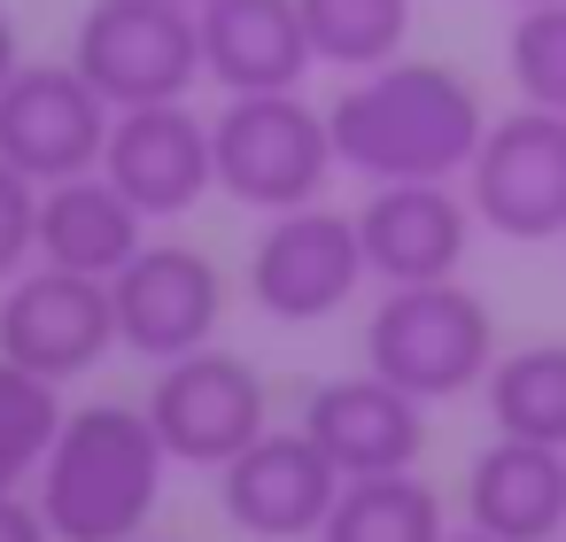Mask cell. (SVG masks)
<instances>
[{
    "label": "cell",
    "mask_w": 566,
    "mask_h": 542,
    "mask_svg": "<svg viewBox=\"0 0 566 542\" xmlns=\"http://www.w3.org/2000/svg\"><path fill=\"white\" fill-rule=\"evenodd\" d=\"M40 256V187L0 163V287Z\"/></svg>",
    "instance_id": "24"
},
{
    "label": "cell",
    "mask_w": 566,
    "mask_h": 542,
    "mask_svg": "<svg viewBox=\"0 0 566 542\" xmlns=\"http://www.w3.org/2000/svg\"><path fill=\"white\" fill-rule=\"evenodd\" d=\"M481 403H489V426L496 434L566 449V341L504 349L489 364V380H481Z\"/></svg>",
    "instance_id": "19"
},
{
    "label": "cell",
    "mask_w": 566,
    "mask_h": 542,
    "mask_svg": "<svg viewBox=\"0 0 566 542\" xmlns=\"http://www.w3.org/2000/svg\"><path fill=\"white\" fill-rule=\"evenodd\" d=\"M109 302H117V349L148 357V364H171V357H195V349L218 341L226 272L187 241H148L109 279Z\"/></svg>",
    "instance_id": "11"
},
{
    "label": "cell",
    "mask_w": 566,
    "mask_h": 542,
    "mask_svg": "<svg viewBox=\"0 0 566 542\" xmlns=\"http://www.w3.org/2000/svg\"><path fill=\"white\" fill-rule=\"evenodd\" d=\"M442 496L427 472H373V480H342L318 542H442Z\"/></svg>",
    "instance_id": "20"
},
{
    "label": "cell",
    "mask_w": 566,
    "mask_h": 542,
    "mask_svg": "<svg viewBox=\"0 0 566 542\" xmlns=\"http://www.w3.org/2000/svg\"><path fill=\"white\" fill-rule=\"evenodd\" d=\"M303 434L326 449V465L342 480L419 472V457H427V403L403 395V387H388L380 372H342V380L311 387Z\"/></svg>",
    "instance_id": "15"
},
{
    "label": "cell",
    "mask_w": 566,
    "mask_h": 542,
    "mask_svg": "<svg viewBox=\"0 0 566 542\" xmlns=\"http://www.w3.org/2000/svg\"><path fill=\"white\" fill-rule=\"evenodd\" d=\"M0 542H55L32 496H0Z\"/></svg>",
    "instance_id": "25"
},
{
    "label": "cell",
    "mask_w": 566,
    "mask_h": 542,
    "mask_svg": "<svg viewBox=\"0 0 566 542\" xmlns=\"http://www.w3.org/2000/svg\"><path fill=\"white\" fill-rule=\"evenodd\" d=\"M365 248H357V217L311 202V210H280L256 248H249V302L280 326H311L334 318L357 287H365Z\"/></svg>",
    "instance_id": "9"
},
{
    "label": "cell",
    "mask_w": 566,
    "mask_h": 542,
    "mask_svg": "<svg viewBox=\"0 0 566 542\" xmlns=\"http://www.w3.org/2000/svg\"><path fill=\"white\" fill-rule=\"evenodd\" d=\"M442 542H496V534H473V527H465V534H442Z\"/></svg>",
    "instance_id": "27"
},
{
    "label": "cell",
    "mask_w": 566,
    "mask_h": 542,
    "mask_svg": "<svg viewBox=\"0 0 566 542\" xmlns=\"http://www.w3.org/2000/svg\"><path fill=\"white\" fill-rule=\"evenodd\" d=\"M334 163L357 171L365 187H419V179H465L489 109L465 71L396 55L380 71H357L326 102Z\"/></svg>",
    "instance_id": "1"
},
{
    "label": "cell",
    "mask_w": 566,
    "mask_h": 542,
    "mask_svg": "<svg viewBox=\"0 0 566 542\" xmlns=\"http://www.w3.org/2000/svg\"><path fill=\"white\" fill-rule=\"evenodd\" d=\"M102 179L148 217H187L210 187H218V163H210V117H195L187 102H148V109H117L109 117V140H102Z\"/></svg>",
    "instance_id": "13"
},
{
    "label": "cell",
    "mask_w": 566,
    "mask_h": 542,
    "mask_svg": "<svg viewBox=\"0 0 566 542\" xmlns=\"http://www.w3.org/2000/svg\"><path fill=\"white\" fill-rule=\"evenodd\" d=\"M63 434V387L0 357V496H24Z\"/></svg>",
    "instance_id": "22"
},
{
    "label": "cell",
    "mask_w": 566,
    "mask_h": 542,
    "mask_svg": "<svg viewBox=\"0 0 566 542\" xmlns=\"http://www.w3.org/2000/svg\"><path fill=\"white\" fill-rule=\"evenodd\" d=\"M17 63H24V55H17V24H9V9H0V86L17 78Z\"/></svg>",
    "instance_id": "26"
},
{
    "label": "cell",
    "mask_w": 566,
    "mask_h": 542,
    "mask_svg": "<svg viewBox=\"0 0 566 542\" xmlns=\"http://www.w3.org/2000/svg\"><path fill=\"white\" fill-rule=\"evenodd\" d=\"M504 9H543V0H504Z\"/></svg>",
    "instance_id": "28"
},
{
    "label": "cell",
    "mask_w": 566,
    "mask_h": 542,
    "mask_svg": "<svg viewBox=\"0 0 566 542\" xmlns=\"http://www.w3.org/2000/svg\"><path fill=\"white\" fill-rule=\"evenodd\" d=\"M210 163H218V194L264 217L326 202V179L342 171L326 109H311L303 94H233L210 117Z\"/></svg>",
    "instance_id": "4"
},
{
    "label": "cell",
    "mask_w": 566,
    "mask_h": 542,
    "mask_svg": "<svg viewBox=\"0 0 566 542\" xmlns=\"http://www.w3.org/2000/svg\"><path fill=\"white\" fill-rule=\"evenodd\" d=\"M164 442L140 403H78L32 480V503L55 542H140L164 503Z\"/></svg>",
    "instance_id": "2"
},
{
    "label": "cell",
    "mask_w": 566,
    "mask_h": 542,
    "mask_svg": "<svg viewBox=\"0 0 566 542\" xmlns=\"http://www.w3.org/2000/svg\"><path fill=\"white\" fill-rule=\"evenodd\" d=\"M342 472L303 426H264L233 465H218V511L249 542H318Z\"/></svg>",
    "instance_id": "12"
},
{
    "label": "cell",
    "mask_w": 566,
    "mask_h": 542,
    "mask_svg": "<svg viewBox=\"0 0 566 542\" xmlns=\"http://www.w3.org/2000/svg\"><path fill=\"white\" fill-rule=\"evenodd\" d=\"M465 202L496 241H520V248L566 241V117L527 102L489 117L465 163Z\"/></svg>",
    "instance_id": "7"
},
{
    "label": "cell",
    "mask_w": 566,
    "mask_h": 542,
    "mask_svg": "<svg viewBox=\"0 0 566 542\" xmlns=\"http://www.w3.org/2000/svg\"><path fill=\"white\" fill-rule=\"evenodd\" d=\"M109 117L117 109L71 63H17V78L0 86V163L32 187H63L78 171H102Z\"/></svg>",
    "instance_id": "10"
},
{
    "label": "cell",
    "mask_w": 566,
    "mask_h": 542,
    "mask_svg": "<svg viewBox=\"0 0 566 542\" xmlns=\"http://www.w3.org/2000/svg\"><path fill=\"white\" fill-rule=\"evenodd\" d=\"M504 71H512V94L527 109L566 117V0H543V9H520L512 17Z\"/></svg>",
    "instance_id": "23"
},
{
    "label": "cell",
    "mask_w": 566,
    "mask_h": 542,
    "mask_svg": "<svg viewBox=\"0 0 566 542\" xmlns=\"http://www.w3.org/2000/svg\"><path fill=\"white\" fill-rule=\"evenodd\" d=\"M311 32L295 0H210L202 9V78L233 94H303Z\"/></svg>",
    "instance_id": "16"
},
{
    "label": "cell",
    "mask_w": 566,
    "mask_h": 542,
    "mask_svg": "<svg viewBox=\"0 0 566 542\" xmlns=\"http://www.w3.org/2000/svg\"><path fill=\"white\" fill-rule=\"evenodd\" d=\"M140 411H148V426H156V442H164L171 465L218 472V465H233L272 426V387H264V372L249 357H233V349L210 341L195 357L156 364V387H148Z\"/></svg>",
    "instance_id": "6"
},
{
    "label": "cell",
    "mask_w": 566,
    "mask_h": 542,
    "mask_svg": "<svg viewBox=\"0 0 566 542\" xmlns=\"http://www.w3.org/2000/svg\"><path fill=\"white\" fill-rule=\"evenodd\" d=\"M295 9L311 32V55L349 71V78L396 63L411 40V0H295Z\"/></svg>",
    "instance_id": "21"
},
{
    "label": "cell",
    "mask_w": 566,
    "mask_h": 542,
    "mask_svg": "<svg viewBox=\"0 0 566 542\" xmlns=\"http://www.w3.org/2000/svg\"><path fill=\"white\" fill-rule=\"evenodd\" d=\"M71 71L109 109L187 102L202 78V17L179 0H86L71 32Z\"/></svg>",
    "instance_id": "5"
},
{
    "label": "cell",
    "mask_w": 566,
    "mask_h": 542,
    "mask_svg": "<svg viewBox=\"0 0 566 542\" xmlns=\"http://www.w3.org/2000/svg\"><path fill=\"white\" fill-rule=\"evenodd\" d=\"M465 527L496 542H558L566 534V449L496 434L465 465Z\"/></svg>",
    "instance_id": "17"
},
{
    "label": "cell",
    "mask_w": 566,
    "mask_h": 542,
    "mask_svg": "<svg viewBox=\"0 0 566 542\" xmlns=\"http://www.w3.org/2000/svg\"><path fill=\"white\" fill-rule=\"evenodd\" d=\"M140 248H148V217L102 171H78L63 187H40V256L32 264H63V272H86V279H117Z\"/></svg>",
    "instance_id": "18"
},
{
    "label": "cell",
    "mask_w": 566,
    "mask_h": 542,
    "mask_svg": "<svg viewBox=\"0 0 566 542\" xmlns=\"http://www.w3.org/2000/svg\"><path fill=\"white\" fill-rule=\"evenodd\" d=\"M117 349V302L109 279L63 272V264H24L0 287V357L40 372V380H78Z\"/></svg>",
    "instance_id": "8"
},
{
    "label": "cell",
    "mask_w": 566,
    "mask_h": 542,
    "mask_svg": "<svg viewBox=\"0 0 566 542\" xmlns=\"http://www.w3.org/2000/svg\"><path fill=\"white\" fill-rule=\"evenodd\" d=\"M496 357H504L496 310H489L473 287H458V279L388 287L380 310L365 318V372H380L388 387H403V395H419V403L473 395Z\"/></svg>",
    "instance_id": "3"
},
{
    "label": "cell",
    "mask_w": 566,
    "mask_h": 542,
    "mask_svg": "<svg viewBox=\"0 0 566 542\" xmlns=\"http://www.w3.org/2000/svg\"><path fill=\"white\" fill-rule=\"evenodd\" d=\"M357 248L365 272L380 287H434L458 279L465 248H473V202L458 194V179H419V187H373L357 210Z\"/></svg>",
    "instance_id": "14"
},
{
    "label": "cell",
    "mask_w": 566,
    "mask_h": 542,
    "mask_svg": "<svg viewBox=\"0 0 566 542\" xmlns=\"http://www.w3.org/2000/svg\"><path fill=\"white\" fill-rule=\"evenodd\" d=\"M179 9H195V17H202V9H210V0H179Z\"/></svg>",
    "instance_id": "29"
}]
</instances>
